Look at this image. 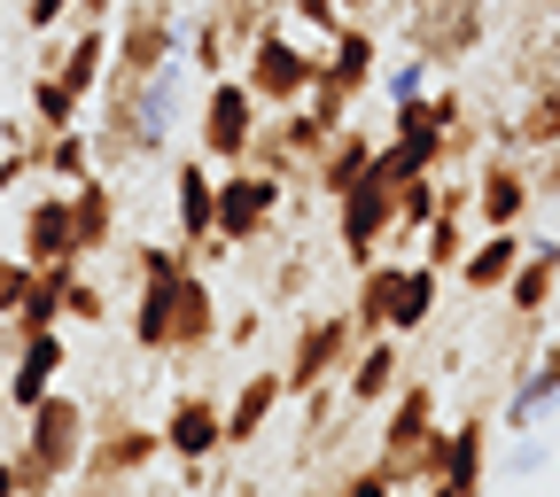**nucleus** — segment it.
I'll return each mask as SVG.
<instances>
[{
	"mask_svg": "<svg viewBox=\"0 0 560 497\" xmlns=\"http://www.w3.org/2000/svg\"><path fill=\"white\" fill-rule=\"evenodd\" d=\"M179 70L164 62L156 79H102V102L94 109V164L102 171H125V164H149L164 156L172 140V117H179Z\"/></svg>",
	"mask_w": 560,
	"mask_h": 497,
	"instance_id": "1",
	"label": "nucleus"
},
{
	"mask_svg": "<svg viewBox=\"0 0 560 497\" xmlns=\"http://www.w3.org/2000/svg\"><path fill=\"white\" fill-rule=\"evenodd\" d=\"M86 436H94V412L79 397L47 389L32 412H24V443H16V474H24V497H55L86 459Z\"/></svg>",
	"mask_w": 560,
	"mask_h": 497,
	"instance_id": "2",
	"label": "nucleus"
},
{
	"mask_svg": "<svg viewBox=\"0 0 560 497\" xmlns=\"http://www.w3.org/2000/svg\"><path fill=\"white\" fill-rule=\"evenodd\" d=\"M429 443H436V381H397L389 397V419H382V451L374 466L405 489V482H429Z\"/></svg>",
	"mask_w": 560,
	"mask_h": 497,
	"instance_id": "3",
	"label": "nucleus"
},
{
	"mask_svg": "<svg viewBox=\"0 0 560 497\" xmlns=\"http://www.w3.org/2000/svg\"><path fill=\"white\" fill-rule=\"evenodd\" d=\"M359 319L350 311H312L304 327H296V342H289V358H280V389L289 397H312V389H327V381H342L350 374V358H359Z\"/></svg>",
	"mask_w": 560,
	"mask_h": 497,
	"instance_id": "4",
	"label": "nucleus"
},
{
	"mask_svg": "<svg viewBox=\"0 0 560 497\" xmlns=\"http://www.w3.org/2000/svg\"><path fill=\"white\" fill-rule=\"evenodd\" d=\"M164 459V428H140V419H117V412H94V436H86V459H79V474H86V497H109V489H125V482H140Z\"/></svg>",
	"mask_w": 560,
	"mask_h": 497,
	"instance_id": "5",
	"label": "nucleus"
},
{
	"mask_svg": "<svg viewBox=\"0 0 560 497\" xmlns=\"http://www.w3.org/2000/svg\"><path fill=\"white\" fill-rule=\"evenodd\" d=\"M242 79H249V94L265 102V109H296V102H312V79H319V55L304 47V39H289L280 32V16L242 47Z\"/></svg>",
	"mask_w": 560,
	"mask_h": 497,
	"instance_id": "6",
	"label": "nucleus"
},
{
	"mask_svg": "<svg viewBox=\"0 0 560 497\" xmlns=\"http://www.w3.org/2000/svg\"><path fill=\"white\" fill-rule=\"evenodd\" d=\"M257 117H265V102L249 94V79H210V86H202V109H195V140H202V156L219 164V171L249 164Z\"/></svg>",
	"mask_w": 560,
	"mask_h": 497,
	"instance_id": "7",
	"label": "nucleus"
},
{
	"mask_svg": "<svg viewBox=\"0 0 560 497\" xmlns=\"http://www.w3.org/2000/svg\"><path fill=\"white\" fill-rule=\"evenodd\" d=\"M382 79V39L366 32V24H342L335 39H327V55H319V79H312V109L319 117H350V102H359L366 86Z\"/></svg>",
	"mask_w": 560,
	"mask_h": 497,
	"instance_id": "8",
	"label": "nucleus"
},
{
	"mask_svg": "<svg viewBox=\"0 0 560 497\" xmlns=\"http://www.w3.org/2000/svg\"><path fill=\"white\" fill-rule=\"evenodd\" d=\"M172 55H179V0H125L109 79H156Z\"/></svg>",
	"mask_w": 560,
	"mask_h": 497,
	"instance_id": "9",
	"label": "nucleus"
},
{
	"mask_svg": "<svg viewBox=\"0 0 560 497\" xmlns=\"http://www.w3.org/2000/svg\"><path fill=\"white\" fill-rule=\"evenodd\" d=\"M280 202H289V179H272V171H257V164L219 171V241H226V249L265 241L272 218H280Z\"/></svg>",
	"mask_w": 560,
	"mask_h": 497,
	"instance_id": "10",
	"label": "nucleus"
},
{
	"mask_svg": "<svg viewBox=\"0 0 560 497\" xmlns=\"http://www.w3.org/2000/svg\"><path fill=\"white\" fill-rule=\"evenodd\" d=\"M389 226H397V187H382L374 171L350 194H335V234H342V264L350 272H366L389 249Z\"/></svg>",
	"mask_w": 560,
	"mask_h": 497,
	"instance_id": "11",
	"label": "nucleus"
},
{
	"mask_svg": "<svg viewBox=\"0 0 560 497\" xmlns=\"http://www.w3.org/2000/svg\"><path fill=\"white\" fill-rule=\"evenodd\" d=\"M529 210H537L529 156H514V149L482 156V171H475V218H482V234H522Z\"/></svg>",
	"mask_w": 560,
	"mask_h": 497,
	"instance_id": "12",
	"label": "nucleus"
},
{
	"mask_svg": "<svg viewBox=\"0 0 560 497\" xmlns=\"http://www.w3.org/2000/svg\"><path fill=\"white\" fill-rule=\"evenodd\" d=\"M164 459L172 466H202V459H219L226 451V404L210 397V389H179L172 404H164Z\"/></svg>",
	"mask_w": 560,
	"mask_h": 497,
	"instance_id": "13",
	"label": "nucleus"
},
{
	"mask_svg": "<svg viewBox=\"0 0 560 497\" xmlns=\"http://www.w3.org/2000/svg\"><path fill=\"white\" fill-rule=\"evenodd\" d=\"M475 39H482V9H475V0H420V9H405V47L429 55L436 70L467 62Z\"/></svg>",
	"mask_w": 560,
	"mask_h": 497,
	"instance_id": "14",
	"label": "nucleus"
},
{
	"mask_svg": "<svg viewBox=\"0 0 560 497\" xmlns=\"http://www.w3.org/2000/svg\"><path fill=\"white\" fill-rule=\"evenodd\" d=\"M16 257H32L39 272H62V264H86L79 257V218H70V187H47L24 202V226H16Z\"/></svg>",
	"mask_w": 560,
	"mask_h": 497,
	"instance_id": "15",
	"label": "nucleus"
},
{
	"mask_svg": "<svg viewBox=\"0 0 560 497\" xmlns=\"http://www.w3.org/2000/svg\"><path fill=\"white\" fill-rule=\"evenodd\" d=\"M482 474H490V412H467L459 428H436L429 482H452L459 497H482Z\"/></svg>",
	"mask_w": 560,
	"mask_h": 497,
	"instance_id": "16",
	"label": "nucleus"
},
{
	"mask_svg": "<svg viewBox=\"0 0 560 497\" xmlns=\"http://www.w3.org/2000/svg\"><path fill=\"white\" fill-rule=\"evenodd\" d=\"M219 350V288L202 280V264H187L172 280V358H202Z\"/></svg>",
	"mask_w": 560,
	"mask_h": 497,
	"instance_id": "17",
	"label": "nucleus"
},
{
	"mask_svg": "<svg viewBox=\"0 0 560 497\" xmlns=\"http://www.w3.org/2000/svg\"><path fill=\"white\" fill-rule=\"evenodd\" d=\"M62 366H70V350H62V327H47V334H24V350L9 358V374H0V397H9V412H32L55 381H62Z\"/></svg>",
	"mask_w": 560,
	"mask_h": 497,
	"instance_id": "18",
	"label": "nucleus"
},
{
	"mask_svg": "<svg viewBox=\"0 0 560 497\" xmlns=\"http://www.w3.org/2000/svg\"><path fill=\"white\" fill-rule=\"evenodd\" d=\"M172 218H179L187 257L219 234V171H210V156H187V164L172 171Z\"/></svg>",
	"mask_w": 560,
	"mask_h": 497,
	"instance_id": "19",
	"label": "nucleus"
},
{
	"mask_svg": "<svg viewBox=\"0 0 560 497\" xmlns=\"http://www.w3.org/2000/svg\"><path fill=\"white\" fill-rule=\"evenodd\" d=\"M552 404H560V342H537L529 358H522V374H514V397H506V412H499V419H506L514 436H529Z\"/></svg>",
	"mask_w": 560,
	"mask_h": 497,
	"instance_id": "20",
	"label": "nucleus"
},
{
	"mask_svg": "<svg viewBox=\"0 0 560 497\" xmlns=\"http://www.w3.org/2000/svg\"><path fill=\"white\" fill-rule=\"evenodd\" d=\"M280 404H289V389H280V366L249 374V381L226 397V451H249V443H265V428L280 419Z\"/></svg>",
	"mask_w": 560,
	"mask_h": 497,
	"instance_id": "21",
	"label": "nucleus"
},
{
	"mask_svg": "<svg viewBox=\"0 0 560 497\" xmlns=\"http://www.w3.org/2000/svg\"><path fill=\"white\" fill-rule=\"evenodd\" d=\"M397 381H405V334H366L350 374H342V397L350 404H389Z\"/></svg>",
	"mask_w": 560,
	"mask_h": 497,
	"instance_id": "22",
	"label": "nucleus"
},
{
	"mask_svg": "<svg viewBox=\"0 0 560 497\" xmlns=\"http://www.w3.org/2000/svg\"><path fill=\"white\" fill-rule=\"evenodd\" d=\"M552 288H560V241H529L522 249V264H514V280H506V304H514V319H545L552 311Z\"/></svg>",
	"mask_w": 560,
	"mask_h": 497,
	"instance_id": "23",
	"label": "nucleus"
},
{
	"mask_svg": "<svg viewBox=\"0 0 560 497\" xmlns=\"http://www.w3.org/2000/svg\"><path fill=\"white\" fill-rule=\"evenodd\" d=\"M374 149H382V140L374 132H359V125H342L335 140H327V156L312 164V187L335 202V194H350V187H359L366 171H374Z\"/></svg>",
	"mask_w": 560,
	"mask_h": 497,
	"instance_id": "24",
	"label": "nucleus"
},
{
	"mask_svg": "<svg viewBox=\"0 0 560 497\" xmlns=\"http://www.w3.org/2000/svg\"><path fill=\"white\" fill-rule=\"evenodd\" d=\"M109 24H79V32H70V47H62V62H55V79L70 86V94H102V79H109Z\"/></svg>",
	"mask_w": 560,
	"mask_h": 497,
	"instance_id": "25",
	"label": "nucleus"
},
{
	"mask_svg": "<svg viewBox=\"0 0 560 497\" xmlns=\"http://www.w3.org/2000/svg\"><path fill=\"white\" fill-rule=\"evenodd\" d=\"M70 218H79V257H102L117 241V187L102 171L79 179V187H70Z\"/></svg>",
	"mask_w": 560,
	"mask_h": 497,
	"instance_id": "26",
	"label": "nucleus"
},
{
	"mask_svg": "<svg viewBox=\"0 0 560 497\" xmlns=\"http://www.w3.org/2000/svg\"><path fill=\"white\" fill-rule=\"evenodd\" d=\"M499 149H514V156H545V149H560V86H537V94L522 102V117L499 132Z\"/></svg>",
	"mask_w": 560,
	"mask_h": 497,
	"instance_id": "27",
	"label": "nucleus"
},
{
	"mask_svg": "<svg viewBox=\"0 0 560 497\" xmlns=\"http://www.w3.org/2000/svg\"><path fill=\"white\" fill-rule=\"evenodd\" d=\"M522 234H482L475 249H467V264H459V280H467V296H499L506 280H514V264H522Z\"/></svg>",
	"mask_w": 560,
	"mask_h": 497,
	"instance_id": "28",
	"label": "nucleus"
},
{
	"mask_svg": "<svg viewBox=\"0 0 560 497\" xmlns=\"http://www.w3.org/2000/svg\"><path fill=\"white\" fill-rule=\"evenodd\" d=\"M335 132H342V125H335V117H319L312 102L280 109V125H272V140H280V149H289V164H296L304 179H312V164L327 156V140H335Z\"/></svg>",
	"mask_w": 560,
	"mask_h": 497,
	"instance_id": "29",
	"label": "nucleus"
},
{
	"mask_svg": "<svg viewBox=\"0 0 560 497\" xmlns=\"http://www.w3.org/2000/svg\"><path fill=\"white\" fill-rule=\"evenodd\" d=\"M397 280H405V257H374V264L359 272V296H350V319H359V334H389Z\"/></svg>",
	"mask_w": 560,
	"mask_h": 497,
	"instance_id": "30",
	"label": "nucleus"
},
{
	"mask_svg": "<svg viewBox=\"0 0 560 497\" xmlns=\"http://www.w3.org/2000/svg\"><path fill=\"white\" fill-rule=\"evenodd\" d=\"M132 350H140V358H172V280H140V296H132Z\"/></svg>",
	"mask_w": 560,
	"mask_h": 497,
	"instance_id": "31",
	"label": "nucleus"
},
{
	"mask_svg": "<svg viewBox=\"0 0 560 497\" xmlns=\"http://www.w3.org/2000/svg\"><path fill=\"white\" fill-rule=\"evenodd\" d=\"M436 296H444V272L436 264H405L397 304H389V334H420V327L436 319Z\"/></svg>",
	"mask_w": 560,
	"mask_h": 497,
	"instance_id": "32",
	"label": "nucleus"
},
{
	"mask_svg": "<svg viewBox=\"0 0 560 497\" xmlns=\"http://www.w3.org/2000/svg\"><path fill=\"white\" fill-rule=\"evenodd\" d=\"M444 210V171H420L397 187V226H389V249H412L420 234H429V218Z\"/></svg>",
	"mask_w": 560,
	"mask_h": 497,
	"instance_id": "33",
	"label": "nucleus"
},
{
	"mask_svg": "<svg viewBox=\"0 0 560 497\" xmlns=\"http://www.w3.org/2000/svg\"><path fill=\"white\" fill-rule=\"evenodd\" d=\"M94 171H102V164H94V132H86V125L47 132V164H39L47 187H79V179H94Z\"/></svg>",
	"mask_w": 560,
	"mask_h": 497,
	"instance_id": "34",
	"label": "nucleus"
},
{
	"mask_svg": "<svg viewBox=\"0 0 560 497\" xmlns=\"http://www.w3.org/2000/svg\"><path fill=\"white\" fill-rule=\"evenodd\" d=\"M47 327H62V280H55V272H32V288H24L16 311H9V334H16V350H24V334H47Z\"/></svg>",
	"mask_w": 560,
	"mask_h": 497,
	"instance_id": "35",
	"label": "nucleus"
},
{
	"mask_svg": "<svg viewBox=\"0 0 560 497\" xmlns=\"http://www.w3.org/2000/svg\"><path fill=\"white\" fill-rule=\"evenodd\" d=\"M467 218H475V210H436V218H429V234H420V264H436V272H459L467 264Z\"/></svg>",
	"mask_w": 560,
	"mask_h": 497,
	"instance_id": "36",
	"label": "nucleus"
},
{
	"mask_svg": "<svg viewBox=\"0 0 560 497\" xmlns=\"http://www.w3.org/2000/svg\"><path fill=\"white\" fill-rule=\"evenodd\" d=\"M32 125H47V132L86 125V94H70L55 70H32Z\"/></svg>",
	"mask_w": 560,
	"mask_h": 497,
	"instance_id": "37",
	"label": "nucleus"
},
{
	"mask_svg": "<svg viewBox=\"0 0 560 497\" xmlns=\"http://www.w3.org/2000/svg\"><path fill=\"white\" fill-rule=\"evenodd\" d=\"M62 319L70 327H102L109 319V296H102V280H86V264H62Z\"/></svg>",
	"mask_w": 560,
	"mask_h": 497,
	"instance_id": "38",
	"label": "nucleus"
},
{
	"mask_svg": "<svg viewBox=\"0 0 560 497\" xmlns=\"http://www.w3.org/2000/svg\"><path fill=\"white\" fill-rule=\"evenodd\" d=\"M280 9H289V0H219L210 16L226 24V39H234V47H249V39H257V32H265V24H272Z\"/></svg>",
	"mask_w": 560,
	"mask_h": 497,
	"instance_id": "39",
	"label": "nucleus"
},
{
	"mask_svg": "<svg viewBox=\"0 0 560 497\" xmlns=\"http://www.w3.org/2000/svg\"><path fill=\"white\" fill-rule=\"evenodd\" d=\"M187 55H195V70H202V79H226V62H234L226 24H219V16H202V24L187 32Z\"/></svg>",
	"mask_w": 560,
	"mask_h": 497,
	"instance_id": "40",
	"label": "nucleus"
},
{
	"mask_svg": "<svg viewBox=\"0 0 560 497\" xmlns=\"http://www.w3.org/2000/svg\"><path fill=\"white\" fill-rule=\"evenodd\" d=\"M195 257H187V241H140L132 249V288H140V280H179Z\"/></svg>",
	"mask_w": 560,
	"mask_h": 497,
	"instance_id": "41",
	"label": "nucleus"
},
{
	"mask_svg": "<svg viewBox=\"0 0 560 497\" xmlns=\"http://www.w3.org/2000/svg\"><path fill=\"white\" fill-rule=\"evenodd\" d=\"M429 70H436L429 55H405V62L389 70V79H382V94H389V109H397V102H420V94H429Z\"/></svg>",
	"mask_w": 560,
	"mask_h": 497,
	"instance_id": "42",
	"label": "nucleus"
},
{
	"mask_svg": "<svg viewBox=\"0 0 560 497\" xmlns=\"http://www.w3.org/2000/svg\"><path fill=\"white\" fill-rule=\"evenodd\" d=\"M289 16L304 24V32H319V39H335L350 16H342V0H289Z\"/></svg>",
	"mask_w": 560,
	"mask_h": 497,
	"instance_id": "43",
	"label": "nucleus"
},
{
	"mask_svg": "<svg viewBox=\"0 0 560 497\" xmlns=\"http://www.w3.org/2000/svg\"><path fill=\"white\" fill-rule=\"evenodd\" d=\"M70 16H79V0H24V32H32V39H47V32H62Z\"/></svg>",
	"mask_w": 560,
	"mask_h": 497,
	"instance_id": "44",
	"label": "nucleus"
},
{
	"mask_svg": "<svg viewBox=\"0 0 560 497\" xmlns=\"http://www.w3.org/2000/svg\"><path fill=\"white\" fill-rule=\"evenodd\" d=\"M335 497H397V482H389V474H382V466H350V474H342V489H335Z\"/></svg>",
	"mask_w": 560,
	"mask_h": 497,
	"instance_id": "45",
	"label": "nucleus"
},
{
	"mask_svg": "<svg viewBox=\"0 0 560 497\" xmlns=\"http://www.w3.org/2000/svg\"><path fill=\"white\" fill-rule=\"evenodd\" d=\"M257 334H265V311H234V319L219 327V350H249Z\"/></svg>",
	"mask_w": 560,
	"mask_h": 497,
	"instance_id": "46",
	"label": "nucleus"
},
{
	"mask_svg": "<svg viewBox=\"0 0 560 497\" xmlns=\"http://www.w3.org/2000/svg\"><path fill=\"white\" fill-rule=\"evenodd\" d=\"M304 288H312V264H304V257L272 272V296H304Z\"/></svg>",
	"mask_w": 560,
	"mask_h": 497,
	"instance_id": "47",
	"label": "nucleus"
},
{
	"mask_svg": "<svg viewBox=\"0 0 560 497\" xmlns=\"http://www.w3.org/2000/svg\"><path fill=\"white\" fill-rule=\"evenodd\" d=\"M0 497H24V474H16V451H0Z\"/></svg>",
	"mask_w": 560,
	"mask_h": 497,
	"instance_id": "48",
	"label": "nucleus"
},
{
	"mask_svg": "<svg viewBox=\"0 0 560 497\" xmlns=\"http://www.w3.org/2000/svg\"><path fill=\"white\" fill-rule=\"evenodd\" d=\"M117 16V0H79V24H109Z\"/></svg>",
	"mask_w": 560,
	"mask_h": 497,
	"instance_id": "49",
	"label": "nucleus"
},
{
	"mask_svg": "<svg viewBox=\"0 0 560 497\" xmlns=\"http://www.w3.org/2000/svg\"><path fill=\"white\" fill-rule=\"evenodd\" d=\"M420 497H459V489L452 482H420Z\"/></svg>",
	"mask_w": 560,
	"mask_h": 497,
	"instance_id": "50",
	"label": "nucleus"
},
{
	"mask_svg": "<svg viewBox=\"0 0 560 497\" xmlns=\"http://www.w3.org/2000/svg\"><path fill=\"white\" fill-rule=\"evenodd\" d=\"M0 334H9V304H0Z\"/></svg>",
	"mask_w": 560,
	"mask_h": 497,
	"instance_id": "51",
	"label": "nucleus"
},
{
	"mask_svg": "<svg viewBox=\"0 0 560 497\" xmlns=\"http://www.w3.org/2000/svg\"><path fill=\"white\" fill-rule=\"evenodd\" d=\"M405 9H420V0H405Z\"/></svg>",
	"mask_w": 560,
	"mask_h": 497,
	"instance_id": "52",
	"label": "nucleus"
},
{
	"mask_svg": "<svg viewBox=\"0 0 560 497\" xmlns=\"http://www.w3.org/2000/svg\"><path fill=\"white\" fill-rule=\"evenodd\" d=\"M545 9H560V0H545Z\"/></svg>",
	"mask_w": 560,
	"mask_h": 497,
	"instance_id": "53",
	"label": "nucleus"
}]
</instances>
